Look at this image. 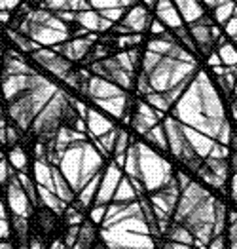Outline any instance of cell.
<instances>
[{
  "label": "cell",
  "mask_w": 237,
  "mask_h": 249,
  "mask_svg": "<svg viewBox=\"0 0 237 249\" xmlns=\"http://www.w3.org/2000/svg\"><path fill=\"white\" fill-rule=\"evenodd\" d=\"M8 200H10L12 209L16 211V217H25L27 219V213L31 211V200L27 198L25 190L17 181V175L14 171H12L10 181H8Z\"/></svg>",
  "instance_id": "cell-10"
},
{
  "label": "cell",
  "mask_w": 237,
  "mask_h": 249,
  "mask_svg": "<svg viewBox=\"0 0 237 249\" xmlns=\"http://www.w3.org/2000/svg\"><path fill=\"white\" fill-rule=\"evenodd\" d=\"M207 61H209V65H211L213 69H215V67H222V61H220L218 53H215V52H213V53L209 55V59H207Z\"/></svg>",
  "instance_id": "cell-52"
},
{
  "label": "cell",
  "mask_w": 237,
  "mask_h": 249,
  "mask_svg": "<svg viewBox=\"0 0 237 249\" xmlns=\"http://www.w3.org/2000/svg\"><path fill=\"white\" fill-rule=\"evenodd\" d=\"M91 71L95 74H99V78H105L108 82L116 84L118 88H124V89H129L131 88V74H127L118 61L112 57V59H101L99 63H93L91 65Z\"/></svg>",
  "instance_id": "cell-8"
},
{
  "label": "cell",
  "mask_w": 237,
  "mask_h": 249,
  "mask_svg": "<svg viewBox=\"0 0 237 249\" xmlns=\"http://www.w3.org/2000/svg\"><path fill=\"white\" fill-rule=\"evenodd\" d=\"M163 131H165V137H167V145L171 146V150L182 160L186 162L190 167L197 169L199 167V158L195 154V150L192 148L190 141L186 139V133H184V127L182 124H178L176 120H165V125H163Z\"/></svg>",
  "instance_id": "cell-5"
},
{
  "label": "cell",
  "mask_w": 237,
  "mask_h": 249,
  "mask_svg": "<svg viewBox=\"0 0 237 249\" xmlns=\"http://www.w3.org/2000/svg\"><path fill=\"white\" fill-rule=\"evenodd\" d=\"M236 44H237V42H236ZM236 48H237V46H236Z\"/></svg>",
  "instance_id": "cell-61"
},
{
  "label": "cell",
  "mask_w": 237,
  "mask_h": 249,
  "mask_svg": "<svg viewBox=\"0 0 237 249\" xmlns=\"http://www.w3.org/2000/svg\"><path fill=\"white\" fill-rule=\"evenodd\" d=\"M190 35H192V40L197 42L199 50L203 53H213V46H215V38H213V25L207 18L199 19L197 23L190 25Z\"/></svg>",
  "instance_id": "cell-12"
},
{
  "label": "cell",
  "mask_w": 237,
  "mask_h": 249,
  "mask_svg": "<svg viewBox=\"0 0 237 249\" xmlns=\"http://www.w3.org/2000/svg\"><path fill=\"white\" fill-rule=\"evenodd\" d=\"M156 14H158V21H161L165 27H171L174 31L182 27V18H180L178 10L174 8L173 0H158Z\"/></svg>",
  "instance_id": "cell-17"
},
{
  "label": "cell",
  "mask_w": 237,
  "mask_h": 249,
  "mask_svg": "<svg viewBox=\"0 0 237 249\" xmlns=\"http://www.w3.org/2000/svg\"><path fill=\"white\" fill-rule=\"evenodd\" d=\"M139 42H141V35H124L118 38V46L127 48V46H137Z\"/></svg>",
  "instance_id": "cell-44"
},
{
  "label": "cell",
  "mask_w": 237,
  "mask_h": 249,
  "mask_svg": "<svg viewBox=\"0 0 237 249\" xmlns=\"http://www.w3.org/2000/svg\"><path fill=\"white\" fill-rule=\"evenodd\" d=\"M218 57H220V61H222L224 67L234 69V67H237V48L232 46V44H228V42L218 46Z\"/></svg>",
  "instance_id": "cell-29"
},
{
  "label": "cell",
  "mask_w": 237,
  "mask_h": 249,
  "mask_svg": "<svg viewBox=\"0 0 237 249\" xmlns=\"http://www.w3.org/2000/svg\"><path fill=\"white\" fill-rule=\"evenodd\" d=\"M224 33L237 42V16H234L228 23H224Z\"/></svg>",
  "instance_id": "cell-45"
},
{
  "label": "cell",
  "mask_w": 237,
  "mask_h": 249,
  "mask_svg": "<svg viewBox=\"0 0 237 249\" xmlns=\"http://www.w3.org/2000/svg\"><path fill=\"white\" fill-rule=\"evenodd\" d=\"M158 116H161V112H154L150 107L146 103H141L137 108V116L133 118V127L139 131V133H148L152 127L158 122Z\"/></svg>",
  "instance_id": "cell-18"
},
{
  "label": "cell",
  "mask_w": 237,
  "mask_h": 249,
  "mask_svg": "<svg viewBox=\"0 0 237 249\" xmlns=\"http://www.w3.org/2000/svg\"><path fill=\"white\" fill-rule=\"evenodd\" d=\"M6 129H8V125L0 118V145H6Z\"/></svg>",
  "instance_id": "cell-53"
},
{
  "label": "cell",
  "mask_w": 237,
  "mask_h": 249,
  "mask_svg": "<svg viewBox=\"0 0 237 249\" xmlns=\"http://www.w3.org/2000/svg\"><path fill=\"white\" fill-rule=\"evenodd\" d=\"M66 108H68L66 97L61 91H57V93L49 99V103L46 105L42 110L38 112V116L34 118V122H32V131L40 137V141H42L44 145L55 141V135H57V131H59L61 120L65 118Z\"/></svg>",
  "instance_id": "cell-4"
},
{
  "label": "cell",
  "mask_w": 237,
  "mask_h": 249,
  "mask_svg": "<svg viewBox=\"0 0 237 249\" xmlns=\"http://www.w3.org/2000/svg\"><path fill=\"white\" fill-rule=\"evenodd\" d=\"M120 181H122V171H120V167L116 166H108L107 169V175H105V179H103V185H101V190H99V196H97V206H105L108 200L114 196V192H116V188L120 185Z\"/></svg>",
  "instance_id": "cell-16"
},
{
  "label": "cell",
  "mask_w": 237,
  "mask_h": 249,
  "mask_svg": "<svg viewBox=\"0 0 237 249\" xmlns=\"http://www.w3.org/2000/svg\"><path fill=\"white\" fill-rule=\"evenodd\" d=\"M218 211L220 209L216 208L215 200L209 196V192L190 183L182 192L176 219L182 230H186L195 238L207 240L215 230Z\"/></svg>",
  "instance_id": "cell-1"
},
{
  "label": "cell",
  "mask_w": 237,
  "mask_h": 249,
  "mask_svg": "<svg viewBox=\"0 0 237 249\" xmlns=\"http://www.w3.org/2000/svg\"><path fill=\"white\" fill-rule=\"evenodd\" d=\"M29 21H32V23H40V25H46V27H51V29H55V31L68 33V29H66V25L63 23V21L59 19L57 16L47 14V12H44V10L31 12V14H29Z\"/></svg>",
  "instance_id": "cell-24"
},
{
  "label": "cell",
  "mask_w": 237,
  "mask_h": 249,
  "mask_svg": "<svg viewBox=\"0 0 237 249\" xmlns=\"http://www.w3.org/2000/svg\"><path fill=\"white\" fill-rule=\"evenodd\" d=\"M4 76H16V74H32L34 71H31L25 63L16 55H10V59H6V69H4Z\"/></svg>",
  "instance_id": "cell-30"
},
{
  "label": "cell",
  "mask_w": 237,
  "mask_h": 249,
  "mask_svg": "<svg viewBox=\"0 0 237 249\" xmlns=\"http://www.w3.org/2000/svg\"><path fill=\"white\" fill-rule=\"evenodd\" d=\"M150 31L154 33V35H159V36H161V35L165 33V25H163L161 21H152V23H150Z\"/></svg>",
  "instance_id": "cell-49"
},
{
  "label": "cell",
  "mask_w": 237,
  "mask_h": 249,
  "mask_svg": "<svg viewBox=\"0 0 237 249\" xmlns=\"http://www.w3.org/2000/svg\"><path fill=\"white\" fill-rule=\"evenodd\" d=\"M139 91H141V93H146V95L154 93V91H152L150 82H148V76H146V74H141V78H139Z\"/></svg>",
  "instance_id": "cell-48"
},
{
  "label": "cell",
  "mask_w": 237,
  "mask_h": 249,
  "mask_svg": "<svg viewBox=\"0 0 237 249\" xmlns=\"http://www.w3.org/2000/svg\"><path fill=\"white\" fill-rule=\"evenodd\" d=\"M114 59L118 61V65H120L127 74H133V71H135V63H133V59L129 57V52H122V53H118Z\"/></svg>",
  "instance_id": "cell-39"
},
{
  "label": "cell",
  "mask_w": 237,
  "mask_h": 249,
  "mask_svg": "<svg viewBox=\"0 0 237 249\" xmlns=\"http://www.w3.org/2000/svg\"><path fill=\"white\" fill-rule=\"evenodd\" d=\"M93 249H107V246H103V244H99V242H97V244H95V248Z\"/></svg>",
  "instance_id": "cell-57"
},
{
  "label": "cell",
  "mask_w": 237,
  "mask_h": 249,
  "mask_svg": "<svg viewBox=\"0 0 237 249\" xmlns=\"http://www.w3.org/2000/svg\"><path fill=\"white\" fill-rule=\"evenodd\" d=\"M209 8H218V6H222L224 2H228V0H203Z\"/></svg>",
  "instance_id": "cell-54"
},
{
  "label": "cell",
  "mask_w": 237,
  "mask_h": 249,
  "mask_svg": "<svg viewBox=\"0 0 237 249\" xmlns=\"http://www.w3.org/2000/svg\"><path fill=\"white\" fill-rule=\"evenodd\" d=\"M148 25H150V16H148L146 8H142V6H133L131 12L124 19V27H127L131 33H135V35L142 33Z\"/></svg>",
  "instance_id": "cell-20"
},
{
  "label": "cell",
  "mask_w": 237,
  "mask_h": 249,
  "mask_svg": "<svg viewBox=\"0 0 237 249\" xmlns=\"http://www.w3.org/2000/svg\"><path fill=\"white\" fill-rule=\"evenodd\" d=\"M10 175H12V169L8 166V162L0 160V185H6L10 181Z\"/></svg>",
  "instance_id": "cell-46"
},
{
  "label": "cell",
  "mask_w": 237,
  "mask_h": 249,
  "mask_svg": "<svg viewBox=\"0 0 237 249\" xmlns=\"http://www.w3.org/2000/svg\"><path fill=\"white\" fill-rule=\"evenodd\" d=\"M163 59V55H159V53H156V52H148L146 50V53H144V59H142V74H146V76H150L152 72H154V69L161 63Z\"/></svg>",
  "instance_id": "cell-34"
},
{
  "label": "cell",
  "mask_w": 237,
  "mask_h": 249,
  "mask_svg": "<svg viewBox=\"0 0 237 249\" xmlns=\"http://www.w3.org/2000/svg\"><path fill=\"white\" fill-rule=\"evenodd\" d=\"M59 164H61L59 171L63 173V177L68 181L70 188L76 194L101 171L103 156L89 143L82 141L68 146L66 152L61 156Z\"/></svg>",
  "instance_id": "cell-2"
},
{
  "label": "cell",
  "mask_w": 237,
  "mask_h": 249,
  "mask_svg": "<svg viewBox=\"0 0 237 249\" xmlns=\"http://www.w3.org/2000/svg\"><path fill=\"white\" fill-rule=\"evenodd\" d=\"M146 97H148V103H150L152 107H156L159 112H163V110H167V108L171 107V103L165 99V95H163V93H156V91H154V93L146 95Z\"/></svg>",
  "instance_id": "cell-38"
},
{
  "label": "cell",
  "mask_w": 237,
  "mask_h": 249,
  "mask_svg": "<svg viewBox=\"0 0 237 249\" xmlns=\"http://www.w3.org/2000/svg\"><path fill=\"white\" fill-rule=\"evenodd\" d=\"M218 80H220L222 88H224L226 91H232V89H236V76H234L232 69L224 67V69H222V72L218 74Z\"/></svg>",
  "instance_id": "cell-37"
},
{
  "label": "cell",
  "mask_w": 237,
  "mask_h": 249,
  "mask_svg": "<svg viewBox=\"0 0 237 249\" xmlns=\"http://www.w3.org/2000/svg\"><path fill=\"white\" fill-rule=\"evenodd\" d=\"M197 71L195 63H182L173 57H163L161 63L154 69L148 82H150L152 91L156 93H165L171 88L182 82H190L194 78V72Z\"/></svg>",
  "instance_id": "cell-3"
},
{
  "label": "cell",
  "mask_w": 237,
  "mask_h": 249,
  "mask_svg": "<svg viewBox=\"0 0 237 249\" xmlns=\"http://www.w3.org/2000/svg\"><path fill=\"white\" fill-rule=\"evenodd\" d=\"M230 249H237V223L230 232Z\"/></svg>",
  "instance_id": "cell-50"
},
{
  "label": "cell",
  "mask_w": 237,
  "mask_h": 249,
  "mask_svg": "<svg viewBox=\"0 0 237 249\" xmlns=\"http://www.w3.org/2000/svg\"><path fill=\"white\" fill-rule=\"evenodd\" d=\"M10 164L16 167V169H19V171H25V167H27V156H25V152H23L21 148H12V152H10Z\"/></svg>",
  "instance_id": "cell-35"
},
{
  "label": "cell",
  "mask_w": 237,
  "mask_h": 249,
  "mask_svg": "<svg viewBox=\"0 0 237 249\" xmlns=\"http://www.w3.org/2000/svg\"><path fill=\"white\" fill-rule=\"evenodd\" d=\"M97 244V238H95V229L93 225L86 221L82 227H80V232H78V240L74 244L72 249H93Z\"/></svg>",
  "instance_id": "cell-25"
},
{
  "label": "cell",
  "mask_w": 237,
  "mask_h": 249,
  "mask_svg": "<svg viewBox=\"0 0 237 249\" xmlns=\"http://www.w3.org/2000/svg\"><path fill=\"white\" fill-rule=\"evenodd\" d=\"M34 61L40 63L46 71L53 72L55 76L65 80L66 74L70 72V61H66L65 57H61L59 53H55L53 50H38L32 53Z\"/></svg>",
  "instance_id": "cell-9"
},
{
  "label": "cell",
  "mask_w": 237,
  "mask_h": 249,
  "mask_svg": "<svg viewBox=\"0 0 237 249\" xmlns=\"http://www.w3.org/2000/svg\"><path fill=\"white\" fill-rule=\"evenodd\" d=\"M146 137L150 139L152 143H156L158 146H161V148H167V137H165V131H163V127H159V125H154L150 131L146 133Z\"/></svg>",
  "instance_id": "cell-36"
},
{
  "label": "cell",
  "mask_w": 237,
  "mask_h": 249,
  "mask_svg": "<svg viewBox=\"0 0 237 249\" xmlns=\"http://www.w3.org/2000/svg\"><path fill=\"white\" fill-rule=\"evenodd\" d=\"M36 221H38L40 230H44L47 234V232H51V230L57 227V213L47 208H42L36 213Z\"/></svg>",
  "instance_id": "cell-28"
},
{
  "label": "cell",
  "mask_w": 237,
  "mask_h": 249,
  "mask_svg": "<svg viewBox=\"0 0 237 249\" xmlns=\"http://www.w3.org/2000/svg\"><path fill=\"white\" fill-rule=\"evenodd\" d=\"M51 175H53V192L57 194V198L63 204H70L74 200V190L70 188L68 181L63 177V173L57 167H51Z\"/></svg>",
  "instance_id": "cell-22"
},
{
  "label": "cell",
  "mask_w": 237,
  "mask_h": 249,
  "mask_svg": "<svg viewBox=\"0 0 237 249\" xmlns=\"http://www.w3.org/2000/svg\"><path fill=\"white\" fill-rule=\"evenodd\" d=\"M87 127H89V133L93 135V137H103L105 133H108L110 129H114L112 124L108 122L107 118L103 116V114H99L97 110H93V108H89L87 110Z\"/></svg>",
  "instance_id": "cell-23"
},
{
  "label": "cell",
  "mask_w": 237,
  "mask_h": 249,
  "mask_svg": "<svg viewBox=\"0 0 237 249\" xmlns=\"http://www.w3.org/2000/svg\"><path fill=\"white\" fill-rule=\"evenodd\" d=\"M34 177H36L38 187L53 190V175H51V167H49L47 162L36 160V164H34Z\"/></svg>",
  "instance_id": "cell-26"
},
{
  "label": "cell",
  "mask_w": 237,
  "mask_h": 249,
  "mask_svg": "<svg viewBox=\"0 0 237 249\" xmlns=\"http://www.w3.org/2000/svg\"><path fill=\"white\" fill-rule=\"evenodd\" d=\"M17 139H19V133L16 131V127H12V125H8V129H6V145H16L17 143Z\"/></svg>",
  "instance_id": "cell-47"
},
{
  "label": "cell",
  "mask_w": 237,
  "mask_h": 249,
  "mask_svg": "<svg viewBox=\"0 0 237 249\" xmlns=\"http://www.w3.org/2000/svg\"><path fill=\"white\" fill-rule=\"evenodd\" d=\"M139 150V167H141V179L146 183V187H158V177L169 173V166L165 162H161L148 146L137 145Z\"/></svg>",
  "instance_id": "cell-6"
},
{
  "label": "cell",
  "mask_w": 237,
  "mask_h": 249,
  "mask_svg": "<svg viewBox=\"0 0 237 249\" xmlns=\"http://www.w3.org/2000/svg\"><path fill=\"white\" fill-rule=\"evenodd\" d=\"M173 4L178 10L182 21H186L190 25H194V23L205 18V12H203L199 0H173Z\"/></svg>",
  "instance_id": "cell-19"
},
{
  "label": "cell",
  "mask_w": 237,
  "mask_h": 249,
  "mask_svg": "<svg viewBox=\"0 0 237 249\" xmlns=\"http://www.w3.org/2000/svg\"><path fill=\"white\" fill-rule=\"evenodd\" d=\"M87 89H89V95H91L95 101L126 95L122 88H118L116 84L108 82L105 78H99V76H95V78H91V80L87 82Z\"/></svg>",
  "instance_id": "cell-15"
},
{
  "label": "cell",
  "mask_w": 237,
  "mask_h": 249,
  "mask_svg": "<svg viewBox=\"0 0 237 249\" xmlns=\"http://www.w3.org/2000/svg\"><path fill=\"white\" fill-rule=\"evenodd\" d=\"M74 21H78L86 31H107V29L112 27L110 21L101 18L99 12H93V10H86V12L74 14Z\"/></svg>",
  "instance_id": "cell-21"
},
{
  "label": "cell",
  "mask_w": 237,
  "mask_h": 249,
  "mask_svg": "<svg viewBox=\"0 0 237 249\" xmlns=\"http://www.w3.org/2000/svg\"><path fill=\"white\" fill-rule=\"evenodd\" d=\"M46 6L53 12H68L70 6H68V0H46Z\"/></svg>",
  "instance_id": "cell-43"
},
{
  "label": "cell",
  "mask_w": 237,
  "mask_h": 249,
  "mask_svg": "<svg viewBox=\"0 0 237 249\" xmlns=\"http://www.w3.org/2000/svg\"><path fill=\"white\" fill-rule=\"evenodd\" d=\"M91 8H95V12H101V10H108V8H127L133 6L135 0H87Z\"/></svg>",
  "instance_id": "cell-31"
},
{
  "label": "cell",
  "mask_w": 237,
  "mask_h": 249,
  "mask_svg": "<svg viewBox=\"0 0 237 249\" xmlns=\"http://www.w3.org/2000/svg\"><path fill=\"white\" fill-rule=\"evenodd\" d=\"M8 35H10V38L16 42L21 50H25V52H38V50H42L40 48V44H36V42H32L31 38H27V36H23V35H19V33H14V31H8Z\"/></svg>",
  "instance_id": "cell-33"
},
{
  "label": "cell",
  "mask_w": 237,
  "mask_h": 249,
  "mask_svg": "<svg viewBox=\"0 0 237 249\" xmlns=\"http://www.w3.org/2000/svg\"><path fill=\"white\" fill-rule=\"evenodd\" d=\"M236 93H237V86H236Z\"/></svg>",
  "instance_id": "cell-60"
},
{
  "label": "cell",
  "mask_w": 237,
  "mask_h": 249,
  "mask_svg": "<svg viewBox=\"0 0 237 249\" xmlns=\"http://www.w3.org/2000/svg\"><path fill=\"white\" fill-rule=\"evenodd\" d=\"M16 4H17V0H0V12H2V10H6V12L12 10Z\"/></svg>",
  "instance_id": "cell-51"
},
{
  "label": "cell",
  "mask_w": 237,
  "mask_h": 249,
  "mask_svg": "<svg viewBox=\"0 0 237 249\" xmlns=\"http://www.w3.org/2000/svg\"><path fill=\"white\" fill-rule=\"evenodd\" d=\"M10 116L16 120V124L21 129H29L32 125L34 118H36V110H34V107H32L27 93L10 103Z\"/></svg>",
  "instance_id": "cell-11"
},
{
  "label": "cell",
  "mask_w": 237,
  "mask_h": 249,
  "mask_svg": "<svg viewBox=\"0 0 237 249\" xmlns=\"http://www.w3.org/2000/svg\"><path fill=\"white\" fill-rule=\"evenodd\" d=\"M91 46H93V44H91L89 38H74L72 42L53 46V52L59 53L61 57H65L66 61H78V59L86 57Z\"/></svg>",
  "instance_id": "cell-14"
},
{
  "label": "cell",
  "mask_w": 237,
  "mask_h": 249,
  "mask_svg": "<svg viewBox=\"0 0 237 249\" xmlns=\"http://www.w3.org/2000/svg\"><path fill=\"white\" fill-rule=\"evenodd\" d=\"M99 16L105 18L107 21H110V23H114V21L122 19V16H124V8H108V10H101Z\"/></svg>",
  "instance_id": "cell-40"
},
{
  "label": "cell",
  "mask_w": 237,
  "mask_h": 249,
  "mask_svg": "<svg viewBox=\"0 0 237 249\" xmlns=\"http://www.w3.org/2000/svg\"><path fill=\"white\" fill-rule=\"evenodd\" d=\"M158 0H144V4H148V6H154Z\"/></svg>",
  "instance_id": "cell-58"
},
{
  "label": "cell",
  "mask_w": 237,
  "mask_h": 249,
  "mask_svg": "<svg viewBox=\"0 0 237 249\" xmlns=\"http://www.w3.org/2000/svg\"><path fill=\"white\" fill-rule=\"evenodd\" d=\"M95 103L99 105L101 108H105L107 112H110L112 116H116V118H122L124 112H126V95H122V97H112V99H99V101H95Z\"/></svg>",
  "instance_id": "cell-27"
},
{
  "label": "cell",
  "mask_w": 237,
  "mask_h": 249,
  "mask_svg": "<svg viewBox=\"0 0 237 249\" xmlns=\"http://www.w3.org/2000/svg\"><path fill=\"white\" fill-rule=\"evenodd\" d=\"M34 74V72H32ZM32 74H16V76H4L2 80V93L12 103L25 95L31 88V76Z\"/></svg>",
  "instance_id": "cell-13"
},
{
  "label": "cell",
  "mask_w": 237,
  "mask_h": 249,
  "mask_svg": "<svg viewBox=\"0 0 237 249\" xmlns=\"http://www.w3.org/2000/svg\"><path fill=\"white\" fill-rule=\"evenodd\" d=\"M165 249H174V248H171V246H167V248H165Z\"/></svg>",
  "instance_id": "cell-59"
},
{
  "label": "cell",
  "mask_w": 237,
  "mask_h": 249,
  "mask_svg": "<svg viewBox=\"0 0 237 249\" xmlns=\"http://www.w3.org/2000/svg\"><path fill=\"white\" fill-rule=\"evenodd\" d=\"M53 249H65V244H61V242H55V248Z\"/></svg>",
  "instance_id": "cell-56"
},
{
  "label": "cell",
  "mask_w": 237,
  "mask_h": 249,
  "mask_svg": "<svg viewBox=\"0 0 237 249\" xmlns=\"http://www.w3.org/2000/svg\"><path fill=\"white\" fill-rule=\"evenodd\" d=\"M78 232H80V227H68L65 240H63L65 248H68V249L74 248V244H76V240H78Z\"/></svg>",
  "instance_id": "cell-42"
},
{
  "label": "cell",
  "mask_w": 237,
  "mask_h": 249,
  "mask_svg": "<svg viewBox=\"0 0 237 249\" xmlns=\"http://www.w3.org/2000/svg\"><path fill=\"white\" fill-rule=\"evenodd\" d=\"M236 4L232 2V0H228V2H224L222 6H218V8H215V18L218 23H228V21L234 18V12H236Z\"/></svg>",
  "instance_id": "cell-32"
},
{
  "label": "cell",
  "mask_w": 237,
  "mask_h": 249,
  "mask_svg": "<svg viewBox=\"0 0 237 249\" xmlns=\"http://www.w3.org/2000/svg\"><path fill=\"white\" fill-rule=\"evenodd\" d=\"M174 33H176L178 40H180L182 44H184V48H186V50H188V52L192 53V52L195 50V46H194V40H192V36H190V35H188V33H186V31L182 29V27H180V29H176Z\"/></svg>",
  "instance_id": "cell-41"
},
{
  "label": "cell",
  "mask_w": 237,
  "mask_h": 249,
  "mask_svg": "<svg viewBox=\"0 0 237 249\" xmlns=\"http://www.w3.org/2000/svg\"><path fill=\"white\" fill-rule=\"evenodd\" d=\"M8 19H10L8 12H6V10H2V12H0V21H8Z\"/></svg>",
  "instance_id": "cell-55"
},
{
  "label": "cell",
  "mask_w": 237,
  "mask_h": 249,
  "mask_svg": "<svg viewBox=\"0 0 237 249\" xmlns=\"http://www.w3.org/2000/svg\"><path fill=\"white\" fill-rule=\"evenodd\" d=\"M21 31L27 35V38H31L36 44H44V46H57V44H63L68 38V33L63 31H55L51 27H46L40 23H32V21L27 19V23L21 25Z\"/></svg>",
  "instance_id": "cell-7"
}]
</instances>
